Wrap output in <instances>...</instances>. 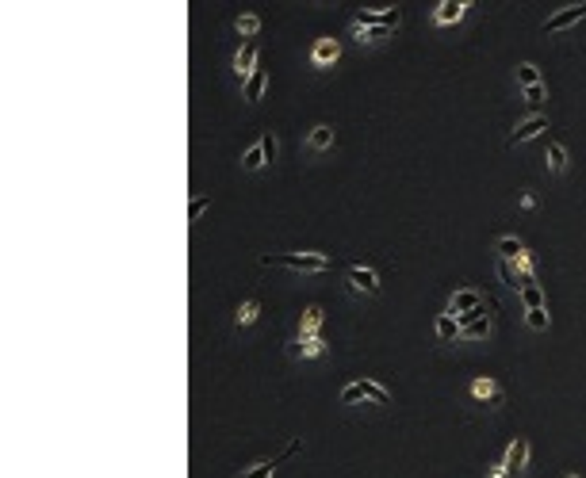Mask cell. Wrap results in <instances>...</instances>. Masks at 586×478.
Returning a JSON list of instances; mask_svg holds the SVG:
<instances>
[{"instance_id":"cell-1","label":"cell","mask_w":586,"mask_h":478,"mask_svg":"<svg viewBox=\"0 0 586 478\" xmlns=\"http://www.w3.org/2000/svg\"><path fill=\"white\" fill-rule=\"evenodd\" d=\"M260 264L265 268H288V272H299V275H319L330 268V256L326 253H260Z\"/></svg>"},{"instance_id":"cell-2","label":"cell","mask_w":586,"mask_h":478,"mask_svg":"<svg viewBox=\"0 0 586 478\" xmlns=\"http://www.w3.org/2000/svg\"><path fill=\"white\" fill-rule=\"evenodd\" d=\"M356 402H376V406H391L387 386H379L376 379H353L341 386V406H356Z\"/></svg>"},{"instance_id":"cell-3","label":"cell","mask_w":586,"mask_h":478,"mask_svg":"<svg viewBox=\"0 0 586 478\" xmlns=\"http://www.w3.org/2000/svg\"><path fill=\"white\" fill-rule=\"evenodd\" d=\"M345 287L353 291V295L376 298L379 295V275L372 268H364V264H353V268H345Z\"/></svg>"},{"instance_id":"cell-4","label":"cell","mask_w":586,"mask_h":478,"mask_svg":"<svg viewBox=\"0 0 586 478\" xmlns=\"http://www.w3.org/2000/svg\"><path fill=\"white\" fill-rule=\"evenodd\" d=\"M398 23H403V8H384V12H368V8H361V12L353 15V27H387V31H395Z\"/></svg>"},{"instance_id":"cell-5","label":"cell","mask_w":586,"mask_h":478,"mask_svg":"<svg viewBox=\"0 0 586 478\" xmlns=\"http://www.w3.org/2000/svg\"><path fill=\"white\" fill-rule=\"evenodd\" d=\"M487 306V298L479 295L475 287H463V291H456V295L449 298V314L452 318H471V314H479Z\"/></svg>"},{"instance_id":"cell-6","label":"cell","mask_w":586,"mask_h":478,"mask_svg":"<svg viewBox=\"0 0 586 478\" xmlns=\"http://www.w3.org/2000/svg\"><path fill=\"white\" fill-rule=\"evenodd\" d=\"M579 20H586V0H582V4H567V8H559V12H552L548 20H544V31H548V35H556V31L575 27Z\"/></svg>"},{"instance_id":"cell-7","label":"cell","mask_w":586,"mask_h":478,"mask_svg":"<svg viewBox=\"0 0 586 478\" xmlns=\"http://www.w3.org/2000/svg\"><path fill=\"white\" fill-rule=\"evenodd\" d=\"M460 321V341H483V337H491V314H487V306L479 314H471V318H456Z\"/></svg>"},{"instance_id":"cell-8","label":"cell","mask_w":586,"mask_h":478,"mask_svg":"<svg viewBox=\"0 0 586 478\" xmlns=\"http://www.w3.org/2000/svg\"><path fill=\"white\" fill-rule=\"evenodd\" d=\"M257 66H260V61H257V43H246V46H242L238 54H234V61H230L234 77H238L242 85H246V80H249V77H253V73H257Z\"/></svg>"},{"instance_id":"cell-9","label":"cell","mask_w":586,"mask_h":478,"mask_svg":"<svg viewBox=\"0 0 586 478\" xmlns=\"http://www.w3.org/2000/svg\"><path fill=\"white\" fill-rule=\"evenodd\" d=\"M471 0H441V4L433 8V23L437 27H449V23H460L463 15H468Z\"/></svg>"},{"instance_id":"cell-10","label":"cell","mask_w":586,"mask_h":478,"mask_svg":"<svg viewBox=\"0 0 586 478\" xmlns=\"http://www.w3.org/2000/svg\"><path fill=\"white\" fill-rule=\"evenodd\" d=\"M529 451H533V448H529V440H525V436H517V440L506 448V459H502V467L510 471V478H517V475L529 467Z\"/></svg>"},{"instance_id":"cell-11","label":"cell","mask_w":586,"mask_h":478,"mask_svg":"<svg viewBox=\"0 0 586 478\" xmlns=\"http://www.w3.org/2000/svg\"><path fill=\"white\" fill-rule=\"evenodd\" d=\"M337 58H341V43H337V38H319V43L311 46V66L314 69H330Z\"/></svg>"},{"instance_id":"cell-12","label":"cell","mask_w":586,"mask_h":478,"mask_svg":"<svg viewBox=\"0 0 586 478\" xmlns=\"http://www.w3.org/2000/svg\"><path fill=\"white\" fill-rule=\"evenodd\" d=\"M471 398H475V402H487V406H498V402H502V386H498V379L479 375L475 383H471Z\"/></svg>"},{"instance_id":"cell-13","label":"cell","mask_w":586,"mask_h":478,"mask_svg":"<svg viewBox=\"0 0 586 478\" xmlns=\"http://www.w3.org/2000/svg\"><path fill=\"white\" fill-rule=\"evenodd\" d=\"M540 131H548V115H533V119H525V123H517V131L510 134V145H525L529 138H536Z\"/></svg>"},{"instance_id":"cell-14","label":"cell","mask_w":586,"mask_h":478,"mask_svg":"<svg viewBox=\"0 0 586 478\" xmlns=\"http://www.w3.org/2000/svg\"><path fill=\"white\" fill-rule=\"evenodd\" d=\"M433 337H437L441 345L456 341V337H460V321H456L449 310H445V314H437V318H433Z\"/></svg>"},{"instance_id":"cell-15","label":"cell","mask_w":586,"mask_h":478,"mask_svg":"<svg viewBox=\"0 0 586 478\" xmlns=\"http://www.w3.org/2000/svg\"><path fill=\"white\" fill-rule=\"evenodd\" d=\"M330 145H333V126L330 123L311 126V134H307V150H311V153H326Z\"/></svg>"},{"instance_id":"cell-16","label":"cell","mask_w":586,"mask_h":478,"mask_svg":"<svg viewBox=\"0 0 586 478\" xmlns=\"http://www.w3.org/2000/svg\"><path fill=\"white\" fill-rule=\"evenodd\" d=\"M265 88H268V69H260V66H257V73L246 80V85H242V100L257 103L260 96H265Z\"/></svg>"},{"instance_id":"cell-17","label":"cell","mask_w":586,"mask_h":478,"mask_svg":"<svg viewBox=\"0 0 586 478\" xmlns=\"http://www.w3.org/2000/svg\"><path fill=\"white\" fill-rule=\"evenodd\" d=\"M322 321H326L322 306H307V310H303V318H299V337H319Z\"/></svg>"},{"instance_id":"cell-18","label":"cell","mask_w":586,"mask_h":478,"mask_svg":"<svg viewBox=\"0 0 586 478\" xmlns=\"http://www.w3.org/2000/svg\"><path fill=\"white\" fill-rule=\"evenodd\" d=\"M494 253H498V261H521L529 249L521 245V238H498L494 241Z\"/></svg>"},{"instance_id":"cell-19","label":"cell","mask_w":586,"mask_h":478,"mask_svg":"<svg viewBox=\"0 0 586 478\" xmlns=\"http://www.w3.org/2000/svg\"><path fill=\"white\" fill-rule=\"evenodd\" d=\"M544 161H548V173H567V145L559 142H548V150H544Z\"/></svg>"},{"instance_id":"cell-20","label":"cell","mask_w":586,"mask_h":478,"mask_svg":"<svg viewBox=\"0 0 586 478\" xmlns=\"http://www.w3.org/2000/svg\"><path fill=\"white\" fill-rule=\"evenodd\" d=\"M514 77H517V88H521V92H525V88H536V85H544V80H540V69H536L533 61H517Z\"/></svg>"},{"instance_id":"cell-21","label":"cell","mask_w":586,"mask_h":478,"mask_svg":"<svg viewBox=\"0 0 586 478\" xmlns=\"http://www.w3.org/2000/svg\"><path fill=\"white\" fill-rule=\"evenodd\" d=\"M265 165H268V157H265V145L260 142H253L246 153H242V168H246V173H260Z\"/></svg>"},{"instance_id":"cell-22","label":"cell","mask_w":586,"mask_h":478,"mask_svg":"<svg viewBox=\"0 0 586 478\" xmlns=\"http://www.w3.org/2000/svg\"><path fill=\"white\" fill-rule=\"evenodd\" d=\"M276 467H280V459H257V463H249L238 478H272Z\"/></svg>"},{"instance_id":"cell-23","label":"cell","mask_w":586,"mask_h":478,"mask_svg":"<svg viewBox=\"0 0 586 478\" xmlns=\"http://www.w3.org/2000/svg\"><path fill=\"white\" fill-rule=\"evenodd\" d=\"M257 314H260V303H257V298H246V303H242L238 306V314H234V326H253V321H257Z\"/></svg>"},{"instance_id":"cell-24","label":"cell","mask_w":586,"mask_h":478,"mask_svg":"<svg viewBox=\"0 0 586 478\" xmlns=\"http://www.w3.org/2000/svg\"><path fill=\"white\" fill-rule=\"evenodd\" d=\"M234 31H238L242 38H249V43H253L257 31H260V20H257L253 12H246V15H238V20H234Z\"/></svg>"},{"instance_id":"cell-25","label":"cell","mask_w":586,"mask_h":478,"mask_svg":"<svg viewBox=\"0 0 586 478\" xmlns=\"http://www.w3.org/2000/svg\"><path fill=\"white\" fill-rule=\"evenodd\" d=\"M353 35H356V43H361V46H372V43H384L391 31L387 27H353Z\"/></svg>"},{"instance_id":"cell-26","label":"cell","mask_w":586,"mask_h":478,"mask_svg":"<svg viewBox=\"0 0 586 478\" xmlns=\"http://www.w3.org/2000/svg\"><path fill=\"white\" fill-rule=\"evenodd\" d=\"M521 303H525V310H540V306H544L540 283H525V287H521Z\"/></svg>"},{"instance_id":"cell-27","label":"cell","mask_w":586,"mask_h":478,"mask_svg":"<svg viewBox=\"0 0 586 478\" xmlns=\"http://www.w3.org/2000/svg\"><path fill=\"white\" fill-rule=\"evenodd\" d=\"M322 352H326L322 337H299V356H303V360H314V356H322Z\"/></svg>"},{"instance_id":"cell-28","label":"cell","mask_w":586,"mask_h":478,"mask_svg":"<svg viewBox=\"0 0 586 478\" xmlns=\"http://www.w3.org/2000/svg\"><path fill=\"white\" fill-rule=\"evenodd\" d=\"M525 321H529V329H536V333H540V329H548L552 326V318H548V310H525Z\"/></svg>"},{"instance_id":"cell-29","label":"cell","mask_w":586,"mask_h":478,"mask_svg":"<svg viewBox=\"0 0 586 478\" xmlns=\"http://www.w3.org/2000/svg\"><path fill=\"white\" fill-rule=\"evenodd\" d=\"M211 207V196H195L192 203H188V222H200V215Z\"/></svg>"},{"instance_id":"cell-30","label":"cell","mask_w":586,"mask_h":478,"mask_svg":"<svg viewBox=\"0 0 586 478\" xmlns=\"http://www.w3.org/2000/svg\"><path fill=\"white\" fill-rule=\"evenodd\" d=\"M260 145H265V157H268V165L276 161V153H280V142H276V134L268 131V134H260Z\"/></svg>"},{"instance_id":"cell-31","label":"cell","mask_w":586,"mask_h":478,"mask_svg":"<svg viewBox=\"0 0 586 478\" xmlns=\"http://www.w3.org/2000/svg\"><path fill=\"white\" fill-rule=\"evenodd\" d=\"M521 96H525V103H544V96H548V88H544V85H536V88H525V92H521Z\"/></svg>"},{"instance_id":"cell-32","label":"cell","mask_w":586,"mask_h":478,"mask_svg":"<svg viewBox=\"0 0 586 478\" xmlns=\"http://www.w3.org/2000/svg\"><path fill=\"white\" fill-rule=\"evenodd\" d=\"M487 478H510V471L502 463H491V467H487Z\"/></svg>"},{"instance_id":"cell-33","label":"cell","mask_w":586,"mask_h":478,"mask_svg":"<svg viewBox=\"0 0 586 478\" xmlns=\"http://www.w3.org/2000/svg\"><path fill=\"white\" fill-rule=\"evenodd\" d=\"M567 478H582V475H567Z\"/></svg>"}]
</instances>
